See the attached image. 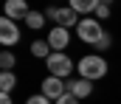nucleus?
Here are the masks:
<instances>
[{
  "label": "nucleus",
  "instance_id": "5",
  "mask_svg": "<svg viewBox=\"0 0 121 104\" xmlns=\"http://www.w3.org/2000/svg\"><path fill=\"white\" fill-rule=\"evenodd\" d=\"M31 14V8H28V3L26 0H6L3 3V17H9V20H26Z\"/></svg>",
  "mask_w": 121,
  "mask_h": 104
},
{
  "label": "nucleus",
  "instance_id": "12",
  "mask_svg": "<svg viewBox=\"0 0 121 104\" xmlns=\"http://www.w3.org/2000/svg\"><path fill=\"white\" fill-rule=\"evenodd\" d=\"M51 51H54V48H51L48 39H34V42H31V54H34V56H45V59H48Z\"/></svg>",
  "mask_w": 121,
  "mask_h": 104
},
{
  "label": "nucleus",
  "instance_id": "3",
  "mask_svg": "<svg viewBox=\"0 0 121 104\" xmlns=\"http://www.w3.org/2000/svg\"><path fill=\"white\" fill-rule=\"evenodd\" d=\"M76 34L82 42H87V45H96L101 37L107 34V31H101V23L99 20H93V17H85V20H79V25H76Z\"/></svg>",
  "mask_w": 121,
  "mask_h": 104
},
{
  "label": "nucleus",
  "instance_id": "9",
  "mask_svg": "<svg viewBox=\"0 0 121 104\" xmlns=\"http://www.w3.org/2000/svg\"><path fill=\"white\" fill-rule=\"evenodd\" d=\"M68 93H73L76 99H87L93 93V82H87V79H73V82H68Z\"/></svg>",
  "mask_w": 121,
  "mask_h": 104
},
{
  "label": "nucleus",
  "instance_id": "10",
  "mask_svg": "<svg viewBox=\"0 0 121 104\" xmlns=\"http://www.w3.org/2000/svg\"><path fill=\"white\" fill-rule=\"evenodd\" d=\"M99 3L101 0H68V6L76 11V14H96V8H99Z\"/></svg>",
  "mask_w": 121,
  "mask_h": 104
},
{
  "label": "nucleus",
  "instance_id": "1",
  "mask_svg": "<svg viewBox=\"0 0 121 104\" xmlns=\"http://www.w3.org/2000/svg\"><path fill=\"white\" fill-rule=\"evenodd\" d=\"M79 76L82 79H87V82H96V79H104L107 76V59L101 56V54H87V56H82L79 59Z\"/></svg>",
  "mask_w": 121,
  "mask_h": 104
},
{
  "label": "nucleus",
  "instance_id": "14",
  "mask_svg": "<svg viewBox=\"0 0 121 104\" xmlns=\"http://www.w3.org/2000/svg\"><path fill=\"white\" fill-rule=\"evenodd\" d=\"M14 62H17V56H14L11 51H3V54H0V68H3V70H11Z\"/></svg>",
  "mask_w": 121,
  "mask_h": 104
},
{
  "label": "nucleus",
  "instance_id": "11",
  "mask_svg": "<svg viewBox=\"0 0 121 104\" xmlns=\"http://www.w3.org/2000/svg\"><path fill=\"white\" fill-rule=\"evenodd\" d=\"M14 87H17V73L3 70V73H0V93H11Z\"/></svg>",
  "mask_w": 121,
  "mask_h": 104
},
{
  "label": "nucleus",
  "instance_id": "7",
  "mask_svg": "<svg viewBox=\"0 0 121 104\" xmlns=\"http://www.w3.org/2000/svg\"><path fill=\"white\" fill-rule=\"evenodd\" d=\"M42 93H45L48 99H62V96L68 93V82H65V79H56V76H48V79L42 82Z\"/></svg>",
  "mask_w": 121,
  "mask_h": 104
},
{
  "label": "nucleus",
  "instance_id": "4",
  "mask_svg": "<svg viewBox=\"0 0 121 104\" xmlns=\"http://www.w3.org/2000/svg\"><path fill=\"white\" fill-rule=\"evenodd\" d=\"M45 65H48V73L56 76V79H65V76L73 73V62H70V56H68V54H59V51H54V54L45 59Z\"/></svg>",
  "mask_w": 121,
  "mask_h": 104
},
{
  "label": "nucleus",
  "instance_id": "16",
  "mask_svg": "<svg viewBox=\"0 0 121 104\" xmlns=\"http://www.w3.org/2000/svg\"><path fill=\"white\" fill-rule=\"evenodd\" d=\"M96 17H99V20H107V17H110V3H99Z\"/></svg>",
  "mask_w": 121,
  "mask_h": 104
},
{
  "label": "nucleus",
  "instance_id": "13",
  "mask_svg": "<svg viewBox=\"0 0 121 104\" xmlns=\"http://www.w3.org/2000/svg\"><path fill=\"white\" fill-rule=\"evenodd\" d=\"M45 20H48V17H45L42 11H34V8H31V14L26 17V25H28L31 31H39V28L45 25Z\"/></svg>",
  "mask_w": 121,
  "mask_h": 104
},
{
  "label": "nucleus",
  "instance_id": "20",
  "mask_svg": "<svg viewBox=\"0 0 121 104\" xmlns=\"http://www.w3.org/2000/svg\"><path fill=\"white\" fill-rule=\"evenodd\" d=\"M101 3H110V0H101Z\"/></svg>",
  "mask_w": 121,
  "mask_h": 104
},
{
  "label": "nucleus",
  "instance_id": "8",
  "mask_svg": "<svg viewBox=\"0 0 121 104\" xmlns=\"http://www.w3.org/2000/svg\"><path fill=\"white\" fill-rule=\"evenodd\" d=\"M48 42H51V48H54V51H59V54H62V51H65V48L70 45V31L56 25V28H54L51 34H48Z\"/></svg>",
  "mask_w": 121,
  "mask_h": 104
},
{
  "label": "nucleus",
  "instance_id": "6",
  "mask_svg": "<svg viewBox=\"0 0 121 104\" xmlns=\"http://www.w3.org/2000/svg\"><path fill=\"white\" fill-rule=\"evenodd\" d=\"M0 42H3L6 48H11V45L20 42V28H17V23L9 20V17L0 20Z\"/></svg>",
  "mask_w": 121,
  "mask_h": 104
},
{
  "label": "nucleus",
  "instance_id": "2",
  "mask_svg": "<svg viewBox=\"0 0 121 104\" xmlns=\"http://www.w3.org/2000/svg\"><path fill=\"white\" fill-rule=\"evenodd\" d=\"M45 17L54 20L59 28H76V25H79V14H76L70 6H48Z\"/></svg>",
  "mask_w": 121,
  "mask_h": 104
},
{
  "label": "nucleus",
  "instance_id": "19",
  "mask_svg": "<svg viewBox=\"0 0 121 104\" xmlns=\"http://www.w3.org/2000/svg\"><path fill=\"white\" fill-rule=\"evenodd\" d=\"M0 104H11V99H9V93H0Z\"/></svg>",
  "mask_w": 121,
  "mask_h": 104
},
{
  "label": "nucleus",
  "instance_id": "18",
  "mask_svg": "<svg viewBox=\"0 0 121 104\" xmlns=\"http://www.w3.org/2000/svg\"><path fill=\"white\" fill-rule=\"evenodd\" d=\"M54 104H79V99H76L73 93H65V96H62V99H56Z\"/></svg>",
  "mask_w": 121,
  "mask_h": 104
},
{
  "label": "nucleus",
  "instance_id": "17",
  "mask_svg": "<svg viewBox=\"0 0 121 104\" xmlns=\"http://www.w3.org/2000/svg\"><path fill=\"white\" fill-rule=\"evenodd\" d=\"M26 104H51V99H48L45 93H39V96H31V99H28Z\"/></svg>",
  "mask_w": 121,
  "mask_h": 104
},
{
  "label": "nucleus",
  "instance_id": "15",
  "mask_svg": "<svg viewBox=\"0 0 121 104\" xmlns=\"http://www.w3.org/2000/svg\"><path fill=\"white\" fill-rule=\"evenodd\" d=\"M110 45H113V37H110V34H104V37H101V39H99V42H96V45H93V48H96V51L101 54V51H107Z\"/></svg>",
  "mask_w": 121,
  "mask_h": 104
}]
</instances>
